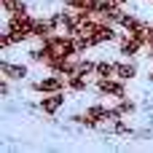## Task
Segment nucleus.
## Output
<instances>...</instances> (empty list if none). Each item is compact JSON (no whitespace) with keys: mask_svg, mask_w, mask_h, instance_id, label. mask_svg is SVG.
<instances>
[{"mask_svg":"<svg viewBox=\"0 0 153 153\" xmlns=\"http://www.w3.org/2000/svg\"><path fill=\"white\" fill-rule=\"evenodd\" d=\"M5 32L11 35L13 43H24V40L35 38V16H30L27 11L11 13L8 16V24H5Z\"/></svg>","mask_w":153,"mask_h":153,"instance_id":"f257e3e1","label":"nucleus"},{"mask_svg":"<svg viewBox=\"0 0 153 153\" xmlns=\"http://www.w3.org/2000/svg\"><path fill=\"white\" fill-rule=\"evenodd\" d=\"M30 89L35 94H56V91H65L67 89V75H59V73H51L40 81H32Z\"/></svg>","mask_w":153,"mask_h":153,"instance_id":"f03ea898","label":"nucleus"},{"mask_svg":"<svg viewBox=\"0 0 153 153\" xmlns=\"http://www.w3.org/2000/svg\"><path fill=\"white\" fill-rule=\"evenodd\" d=\"M145 48V40L140 38V35H134V32H124L121 38H118V54L121 56H137L140 51Z\"/></svg>","mask_w":153,"mask_h":153,"instance_id":"7ed1b4c3","label":"nucleus"},{"mask_svg":"<svg viewBox=\"0 0 153 153\" xmlns=\"http://www.w3.org/2000/svg\"><path fill=\"white\" fill-rule=\"evenodd\" d=\"M97 91L100 94H105V97H116V100H121V97H126V86H124V81L121 78H97Z\"/></svg>","mask_w":153,"mask_h":153,"instance_id":"20e7f679","label":"nucleus"},{"mask_svg":"<svg viewBox=\"0 0 153 153\" xmlns=\"http://www.w3.org/2000/svg\"><path fill=\"white\" fill-rule=\"evenodd\" d=\"M62 105H65V91H56V94H43V100H40V110H43L46 116H56Z\"/></svg>","mask_w":153,"mask_h":153,"instance_id":"39448f33","label":"nucleus"},{"mask_svg":"<svg viewBox=\"0 0 153 153\" xmlns=\"http://www.w3.org/2000/svg\"><path fill=\"white\" fill-rule=\"evenodd\" d=\"M0 73H3V78H8V81H24V78H27V67H24V65H13V62H8V59L0 62Z\"/></svg>","mask_w":153,"mask_h":153,"instance_id":"423d86ee","label":"nucleus"},{"mask_svg":"<svg viewBox=\"0 0 153 153\" xmlns=\"http://www.w3.org/2000/svg\"><path fill=\"white\" fill-rule=\"evenodd\" d=\"M134 75H137V65H134V62H116V78L132 81Z\"/></svg>","mask_w":153,"mask_h":153,"instance_id":"0eeeda50","label":"nucleus"},{"mask_svg":"<svg viewBox=\"0 0 153 153\" xmlns=\"http://www.w3.org/2000/svg\"><path fill=\"white\" fill-rule=\"evenodd\" d=\"M97 78H113L116 75V62H97V73H94Z\"/></svg>","mask_w":153,"mask_h":153,"instance_id":"6e6552de","label":"nucleus"},{"mask_svg":"<svg viewBox=\"0 0 153 153\" xmlns=\"http://www.w3.org/2000/svg\"><path fill=\"white\" fill-rule=\"evenodd\" d=\"M65 5L73 11H89V8H97L100 0H65Z\"/></svg>","mask_w":153,"mask_h":153,"instance_id":"1a4fd4ad","label":"nucleus"},{"mask_svg":"<svg viewBox=\"0 0 153 153\" xmlns=\"http://www.w3.org/2000/svg\"><path fill=\"white\" fill-rule=\"evenodd\" d=\"M3 8H5V13L11 16V13H22V11H27V3H24V0H3Z\"/></svg>","mask_w":153,"mask_h":153,"instance_id":"9d476101","label":"nucleus"},{"mask_svg":"<svg viewBox=\"0 0 153 153\" xmlns=\"http://www.w3.org/2000/svg\"><path fill=\"white\" fill-rule=\"evenodd\" d=\"M116 108H118V113H121V116H124V118H126V116H132V113H134V110H137V105H134V102H132V100H126V97H121V100H118V105H116Z\"/></svg>","mask_w":153,"mask_h":153,"instance_id":"9b49d317","label":"nucleus"},{"mask_svg":"<svg viewBox=\"0 0 153 153\" xmlns=\"http://www.w3.org/2000/svg\"><path fill=\"white\" fill-rule=\"evenodd\" d=\"M8 91H11V83H8V78H3V81H0V94L8 97Z\"/></svg>","mask_w":153,"mask_h":153,"instance_id":"f8f14e48","label":"nucleus"},{"mask_svg":"<svg viewBox=\"0 0 153 153\" xmlns=\"http://www.w3.org/2000/svg\"><path fill=\"white\" fill-rule=\"evenodd\" d=\"M151 81H153V73H151Z\"/></svg>","mask_w":153,"mask_h":153,"instance_id":"ddd939ff","label":"nucleus"},{"mask_svg":"<svg viewBox=\"0 0 153 153\" xmlns=\"http://www.w3.org/2000/svg\"><path fill=\"white\" fill-rule=\"evenodd\" d=\"M151 3H153V0H151Z\"/></svg>","mask_w":153,"mask_h":153,"instance_id":"4468645a","label":"nucleus"}]
</instances>
